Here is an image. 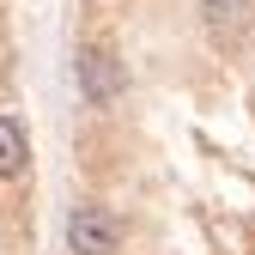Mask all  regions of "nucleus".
<instances>
[{
  "label": "nucleus",
  "mask_w": 255,
  "mask_h": 255,
  "mask_svg": "<svg viewBox=\"0 0 255 255\" xmlns=\"http://www.w3.org/2000/svg\"><path fill=\"white\" fill-rule=\"evenodd\" d=\"M30 170V134H24V122L0 110V182H12Z\"/></svg>",
  "instance_id": "nucleus-4"
},
{
  "label": "nucleus",
  "mask_w": 255,
  "mask_h": 255,
  "mask_svg": "<svg viewBox=\"0 0 255 255\" xmlns=\"http://www.w3.org/2000/svg\"><path fill=\"white\" fill-rule=\"evenodd\" d=\"M201 18H207L219 49H237L243 30H249V0H201Z\"/></svg>",
  "instance_id": "nucleus-3"
},
{
  "label": "nucleus",
  "mask_w": 255,
  "mask_h": 255,
  "mask_svg": "<svg viewBox=\"0 0 255 255\" xmlns=\"http://www.w3.org/2000/svg\"><path fill=\"white\" fill-rule=\"evenodd\" d=\"M122 61H116V49H104V43H85L79 49V91H85V98L91 104H98V110H110L116 98H122Z\"/></svg>",
  "instance_id": "nucleus-2"
},
{
  "label": "nucleus",
  "mask_w": 255,
  "mask_h": 255,
  "mask_svg": "<svg viewBox=\"0 0 255 255\" xmlns=\"http://www.w3.org/2000/svg\"><path fill=\"white\" fill-rule=\"evenodd\" d=\"M67 255H122V219L98 201L67 213Z\"/></svg>",
  "instance_id": "nucleus-1"
}]
</instances>
